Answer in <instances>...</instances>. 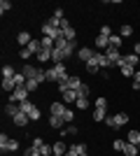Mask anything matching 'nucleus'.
<instances>
[{
	"label": "nucleus",
	"mask_w": 140,
	"mask_h": 156,
	"mask_svg": "<svg viewBox=\"0 0 140 156\" xmlns=\"http://www.w3.org/2000/svg\"><path fill=\"white\" fill-rule=\"evenodd\" d=\"M82 156H89V154H82Z\"/></svg>",
	"instance_id": "nucleus-52"
},
{
	"label": "nucleus",
	"mask_w": 140,
	"mask_h": 156,
	"mask_svg": "<svg viewBox=\"0 0 140 156\" xmlns=\"http://www.w3.org/2000/svg\"><path fill=\"white\" fill-rule=\"evenodd\" d=\"M96 61H98L100 70H107V68H112V65H110V61H107V56H105V54H100V51H96Z\"/></svg>",
	"instance_id": "nucleus-16"
},
{
	"label": "nucleus",
	"mask_w": 140,
	"mask_h": 156,
	"mask_svg": "<svg viewBox=\"0 0 140 156\" xmlns=\"http://www.w3.org/2000/svg\"><path fill=\"white\" fill-rule=\"evenodd\" d=\"M77 133H80V128H77V126H75V124H68L66 128L61 130V137H66V135H77Z\"/></svg>",
	"instance_id": "nucleus-19"
},
{
	"label": "nucleus",
	"mask_w": 140,
	"mask_h": 156,
	"mask_svg": "<svg viewBox=\"0 0 140 156\" xmlns=\"http://www.w3.org/2000/svg\"><path fill=\"white\" fill-rule=\"evenodd\" d=\"M126 142L135 144V147L140 149V130H128V135H126Z\"/></svg>",
	"instance_id": "nucleus-14"
},
{
	"label": "nucleus",
	"mask_w": 140,
	"mask_h": 156,
	"mask_svg": "<svg viewBox=\"0 0 140 156\" xmlns=\"http://www.w3.org/2000/svg\"><path fill=\"white\" fill-rule=\"evenodd\" d=\"M35 58H38V63H47V61H52V51L42 49L40 54H35Z\"/></svg>",
	"instance_id": "nucleus-26"
},
{
	"label": "nucleus",
	"mask_w": 140,
	"mask_h": 156,
	"mask_svg": "<svg viewBox=\"0 0 140 156\" xmlns=\"http://www.w3.org/2000/svg\"><path fill=\"white\" fill-rule=\"evenodd\" d=\"M63 124H66V121H63V117H56V114H49V126H52V128H61Z\"/></svg>",
	"instance_id": "nucleus-21"
},
{
	"label": "nucleus",
	"mask_w": 140,
	"mask_h": 156,
	"mask_svg": "<svg viewBox=\"0 0 140 156\" xmlns=\"http://www.w3.org/2000/svg\"><path fill=\"white\" fill-rule=\"evenodd\" d=\"M16 42H19V44H21V49H23V47H28L31 42H33V37H31V33H26V30H23V33H19V35H16Z\"/></svg>",
	"instance_id": "nucleus-12"
},
{
	"label": "nucleus",
	"mask_w": 140,
	"mask_h": 156,
	"mask_svg": "<svg viewBox=\"0 0 140 156\" xmlns=\"http://www.w3.org/2000/svg\"><path fill=\"white\" fill-rule=\"evenodd\" d=\"M93 56H96V49H91V47H82V49H77V58H80L82 63H89Z\"/></svg>",
	"instance_id": "nucleus-7"
},
{
	"label": "nucleus",
	"mask_w": 140,
	"mask_h": 156,
	"mask_svg": "<svg viewBox=\"0 0 140 156\" xmlns=\"http://www.w3.org/2000/svg\"><path fill=\"white\" fill-rule=\"evenodd\" d=\"M49 112H52V114H56V117H63V114H66L68 112V107H66V103H63V100H54L52 103V107H49Z\"/></svg>",
	"instance_id": "nucleus-8"
},
{
	"label": "nucleus",
	"mask_w": 140,
	"mask_h": 156,
	"mask_svg": "<svg viewBox=\"0 0 140 156\" xmlns=\"http://www.w3.org/2000/svg\"><path fill=\"white\" fill-rule=\"evenodd\" d=\"M26 89H28V93L38 91V89H40V82H38V79H28V82H26Z\"/></svg>",
	"instance_id": "nucleus-33"
},
{
	"label": "nucleus",
	"mask_w": 140,
	"mask_h": 156,
	"mask_svg": "<svg viewBox=\"0 0 140 156\" xmlns=\"http://www.w3.org/2000/svg\"><path fill=\"white\" fill-rule=\"evenodd\" d=\"M14 89H16V84H14V79H2V91L12 93Z\"/></svg>",
	"instance_id": "nucleus-31"
},
{
	"label": "nucleus",
	"mask_w": 140,
	"mask_h": 156,
	"mask_svg": "<svg viewBox=\"0 0 140 156\" xmlns=\"http://www.w3.org/2000/svg\"><path fill=\"white\" fill-rule=\"evenodd\" d=\"M105 56H107V61H110V65H112V68H121V63H124V56H121L119 49H107Z\"/></svg>",
	"instance_id": "nucleus-5"
},
{
	"label": "nucleus",
	"mask_w": 140,
	"mask_h": 156,
	"mask_svg": "<svg viewBox=\"0 0 140 156\" xmlns=\"http://www.w3.org/2000/svg\"><path fill=\"white\" fill-rule=\"evenodd\" d=\"M119 72L124 75V77H133V75H135V68H133V65H126V63H121Z\"/></svg>",
	"instance_id": "nucleus-25"
},
{
	"label": "nucleus",
	"mask_w": 140,
	"mask_h": 156,
	"mask_svg": "<svg viewBox=\"0 0 140 156\" xmlns=\"http://www.w3.org/2000/svg\"><path fill=\"white\" fill-rule=\"evenodd\" d=\"M66 144H63V142H56V144H54V156H66Z\"/></svg>",
	"instance_id": "nucleus-32"
},
{
	"label": "nucleus",
	"mask_w": 140,
	"mask_h": 156,
	"mask_svg": "<svg viewBox=\"0 0 140 156\" xmlns=\"http://www.w3.org/2000/svg\"><path fill=\"white\" fill-rule=\"evenodd\" d=\"M66 47H68V40L63 37V35H61V37H56V40H54V49H61V51H63Z\"/></svg>",
	"instance_id": "nucleus-29"
},
{
	"label": "nucleus",
	"mask_w": 140,
	"mask_h": 156,
	"mask_svg": "<svg viewBox=\"0 0 140 156\" xmlns=\"http://www.w3.org/2000/svg\"><path fill=\"white\" fill-rule=\"evenodd\" d=\"M107 40H110V47H107V49H119V47H121V40H124V37H121V35H114V33H112Z\"/></svg>",
	"instance_id": "nucleus-18"
},
{
	"label": "nucleus",
	"mask_w": 140,
	"mask_h": 156,
	"mask_svg": "<svg viewBox=\"0 0 140 156\" xmlns=\"http://www.w3.org/2000/svg\"><path fill=\"white\" fill-rule=\"evenodd\" d=\"M19 112H21V105L19 103H7L5 105V114H7V117H16Z\"/></svg>",
	"instance_id": "nucleus-11"
},
{
	"label": "nucleus",
	"mask_w": 140,
	"mask_h": 156,
	"mask_svg": "<svg viewBox=\"0 0 140 156\" xmlns=\"http://www.w3.org/2000/svg\"><path fill=\"white\" fill-rule=\"evenodd\" d=\"M52 16H54V19H59V21H63V19H66V16H63V9H61V7H59V9H56V12L52 14Z\"/></svg>",
	"instance_id": "nucleus-49"
},
{
	"label": "nucleus",
	"mask_w": 140,
	"mask_h": 156,
	"mask_svg": "<svg viewBox=\"0 0 140 156\" xmlns=\"http://www.w3.org/2000/svg\"><path fill=\"white\" fill-rule=\"evenodd\" d=\"M31 56H35V54L31 51L28 47H23V49H19V58H23V61H26V58H31Z\"/></svg>",
	"instance_id": "nucleus-40"
},
{
	"label": "nucleus",
	"mask_w": 140,
	"mask_h": 156,
	"mask_svg": "<svg viewBox=\"0 0 140 156\" xmlns=\"http://www.w3.org/2000/svg\"><path fill=\"white\" fill-rule=\"evenodd\" d=\"M66 156H77V154H75V151H70V149H68V151H66Z\"/></svg>",
	"instance_id": "nucleus-51"
},
{
	"label": "nucleus",
	"mask_w": 140,
	"mask_h": 156,
	"mask_svg": "<svg viewBox=\"0 0 140 156\" xmlns=\"http://www.w3.org/2000/svg\"><path fill=\"white\" fill-rule=\"evenodd\" d=\"M14 75H16V70H14V68H12L9 63H5V65H2V79H12Z\"/></svg>",
	"instance_id": "nucleus-20"
},
{
	"label": "nucleus",
	"mask_w": 140,
	"mask_h": 156,
	"mask_svg": "<svg viewBox=\"0 0 140 156\" xmlns=\"http://www.w3.org/2000/svg\"><path fill=\"white\" fill-rule=\"evenodd\" d=\"M124 63H126V65H133V68H138V65H140V56L131 51V54H126V56H124Z\"/></svg>",
	"instance_id": "nucleus-15"
},
{
	"label": "nucleus",
	"mask_w": 140,
	"mask_h": 156,
	"mask_svg": "<svg viewBox=\"0 0 140 156\" xmlns=\"http://www.w3.org/2000/svg\"><path fill=\"white\" fill-rule=\"evenodd\" d=\"M19 149V140H14V137H9V135H0V151L5 154V151H16Z\"/></svg>",
	"instance_id": "nucleus-3"
},
{
	"label": "nucleus",
	"mask_w": 140,
	"mask_h": 156,
	"mask_svg": "<svg viewBox=\"0 0 140 156\" xmlns=\"http://www.w3.org/2000/svg\"><path fill=\"white\" fill-rule=\"evenodd\" d=\"M9 9H12V2H9V0H0V14L9 12Z\"/></svg>",
	"instance_id": "nucleus-42"
},
{
	"label": "nucleus",
	"mask_w": 140,
	"mask_h": 156,
	"mask_svg": "<svg viewBox=\"0 0 140 156\" xmlns=\"http://www.w3.org/2000/svg\"><path fill=\"white\" fill-rule=\"evenodd\" d=\"M12 79H14V84H16V86H26V82H28L23 72H16V75H14Z\"/></svg>",
	"instance_id": "nucleus-30"
},
{
	"label": "nucleus",
	"mask_w": 140,
	"mask_h": 156,
	"mask_svg": "<svg viewBox=\"0 0 140 156\" xmlns=\"http://www.w3.org/2000/svg\"><path fill=\"white\" fill-rule=\"evenodd\" d=\"M42 33H45V37H52V40L61 37V35H63L61 21H59V19H54V16H49V19L42 23Z\"/></svg>",
	"instance_id": "nucleus-1"
},
{
	"label": "nucleus",
	"mask_w": 140,
	"mask_h": 156,
	"mask_svg": "<svg viewBox=\"0 0 140 156\" xmlns=\"http://www.w3.org/2000/svg\"><path fill=\"white\" fill-rule=\"evenodd\" d=\"M133 54H138V56H140V42H135V47H133Z\"/></svg>",
	"instance_id": "nucleus-50"
},
{
	"label": "nucleus",
	"mask_w": 140,
	"mask_h": 156,
	"mask_svg": "<svg viewBox=\"0 0 140 156\" xmlns=\"http://www.w3.org/2000/svg\"><path fill=\"white\" fill-rule=\"evenodd\" d=\"M98 70H100V65H98V61H96V56H93V58L87 63V72H89V75H96Z\"/></svg>",
	"instance_id": "nucleus-23"
},
{
	"label": "nucleus",
	"mask_w": 140,
	"mask_h": 156,
	"mask_svg": "<svg viewBox=\"0 0 140 156\" xmlns=\"http://www.w3.org/2000/svg\"><path fill=\"white\" fill-rule=\"evenodd\" d=\"M133 89H135V91L140 89V72H135V75H133Z\"/></svg>",
	"instance_id": "nucleus-48"
},
{
	"label": "nucleus",
	"mask_w": 140,
	"mask_h": 156,
	"mask_svg": "<svg viewBox=\"0 0 140 156\" xmlns=\"http://www.w3.org/2000/svg\"><path fill=\"white\" fill-rule=\"evenodd\" d=\"M23 100H28V89L26 86H16L9 93V103H23Z\"/></svg>",
	"instance_id": "nucleus-6"
},
{
	"label": "nucleus",
	"mask_w": 140,
	"mask_h": 156,
	"mask_svg": "<svg viewBox=\"0 0 140 156\" xmlns=\"http://www.w3.org/2000/svg\"><path fill=\"white\" fill-rule=\"evenodd\" d=\"M12 121H14V126H19V128H26L28 121H31V117H28L26 112H19L16 117H12Z\"/></svg>",
	"instance_id": "nucleus-9"
},
{
	"label": "nucleus",
	"mask_w": 140,
	"mask_h": 156,
	"mask_svg": "<svg viewBox=\"0 0 140 156\" xmlns=\"http://www.w3.org/2000/svg\"><path fill=\"white\" fill-rule=\"evenodd\" d=\"M70 151H75L77 156H82V154H87V144H84V142H77V144L70 147Z\"/></svg>",
	"instance_id": "nucleus-27"
},
{
	"label": "nucleus",
	"mask_w": 140,
	"mask_h": 156,
	"mask_svg": "<svg viewBox=\"0 0 140 156\" xmlns=\"http://www.w3.org/2000/svg\"><path fill=\"white\" fill-rule=\"evenodd\" d=\"M38 72H40V68H35V65H31V63L23 65V75H26V79H38Z\"/></svg>",
	"instance_id": "nucleus-10"
},
{
	"label": "nucleus",
	"mask_w": 140,
	"mask_h": 156,
	"mask_svg": "<svg viewBox=\"0 0 140 156\" xmlns=\"http://www.w3.org/2000/svg\"><path fill=\"white\" fill-rule=\"evenodd\" d=\"M96 47H98V49H107V47H110V40H107L105 35H98V37H96Z\"/></svg>",
	"instance_id": "nucleus-28"
},
{
	"label": "nucleus",
	"mask_w": 140,
	"mask_h": 156,
	"mask_svg": "<svg viewBox=\"0 0 140 156\" xmlns=\"http://www.w3.org/2000/svg\"><path fill=\"white\" fill-rule=\"evenodd\" d=\"M138 147H135V144H131V142H126V147H124V151H121V154L124 156H138Z\"/></svg>",
	"instance_id": "nucleus-24"
},
{
	"label": "nucleus",
	"mask_w": 140,
	"mask_h": 156,
	"mask_svg": "<svg viewBox=\"0 0 140 156\" xmlns=\"http://www.w3.org/2000/svg\"><path fill=\"white\" fill-rule=\"evenodd\" d=\"M91 119H93V121H105V119H107V107H96Z\"/></svg>",
	"instance_id": "nucleus-13"
},
{
	"label": "nucleus",
	"mask_w": 140,
	"mask_h": 156,
	"mask_svg": "<svg viewBox=\"0 0 140 156\" xmlns=\"http://www.w3.org/2000/svg\"><path fill=\"white\" fill-rule=\"evenodd\" d=\"M63 121H66V124H73V121H75V112L70 110V107H68V112L63 114Z\"/></svg>",
	"instance_id": "nucleus-43"
},
{
	"label": "nucleus",
	"mask_w": 140,
	"mask_h": 156,
	"mask_svg": "<svg viewBox=\"0 0 140 156\" xmlns=\"http://www.w3.org/2000/svg\"><path fill=\"white\" fill-rule=\"evenodd\" d=\"M23 156H42V154H40V149H35L33 144H31V147H26V149H23Z\"/></svg>",
	"instance_id": "nucleus-39"
},
{
	"label": "nucleus",
	"mask_w": 140,
	"mask_h": 156,
	"mask_svg": "<svg viewBox=\"0 0 140 156\" xmlns=\"http://www.w3.org/2000/svg\"><path fill=\"white\" fill-rule=\"evenodd\" d=\"M61 98H63V103H77V91H66V93H61Z\"/></svg>",
	"instance_id": "nucleus-22"
},
{
	"label": "nucleus",
	"mask_w": 140,
	"mask_h": 156,
	"mask_svg": "<svg viewBox=\"0 0 140 156\" xmlns=\"http://www.w3.org/2000/svg\"><path fill=\"white\" fill-rule=\"evenodd\" d=\"M75 105H77L80 110H87V107H89V98H77V103H75Z\"/></svg>",
	"instance_id": "nucleus-44"
},
{
	"label": "nucleus",
	"mask_w": 140,
	"mask_h": 156,
	"mask_svg": "<svg viewBox=\"0 0 140 156\" xmlns=\"http://www.w3.org/2000/svg\"><path fill=\"white\" fill-rule=\"evenodd\" d=\"M98 35H105V37H110V35H112V28L110 26H100V33Z\"/></svg>",
	"instance_id": "nucleus-46"
},
{
	"label": "nucleus",
	"mask_w": 140,
	"mask_h": 156,
	"mask_svg": "<svg viewBox=\"0 0 140 156\" xmlns=\"http://www.w3.org/2000/svg\"><path fill=\"white\" fill-rule=\"evenodd\" d=\"M89 93H91V89H89V84H82L80 89H77V98H89Z\"/></svg>",
	"instance_id": "nucleus-34"
},
{
	"label": "nucleus",
	"mask_w": 140,
	"mask_h": 156,
	"mask_svg": "<svg viewBox=\"0 0 140 156\" xmlns=\"http://www.w3.org/2000/svg\"><path fill=\"white\" fill-rule=\"evenodd\" d=\"M82 84H84V82H82L80 77H75V75H70V77H68V86H70V91H77Z\"/></svg>",
	"instance_id": "nucleus-17"
},
{
	"label": "nucleus",
	"mask_w": 140,
	"mask_h": 156,
	"mask_svg": "<svg viewBox=\"0 0 140 156\" xmlns=\"http://www.w3.org/2000/svg\"><path fill=\"white\" fill-rule=\"evenodd\" d=\"M42 49H47V51H54V40L52 37H42Z\"/></svg>",
	"instance_id": "nucleus-36"
},
{
	"label": "nucleus",
	"mask_w": 140,
	"mask_h": 156,
	"mask_svg": "<svg viewBox=\"0 0 140 156\" xmlns=\"http://www.w3.org/2000/svg\"><path fill=\"white\" fill-rule=\"evenodd\" d=\"M59 91H61V93L70 91V86H68V79H61V82H59Z\"/></svg>",
	"instance_id": "nucleus-45"
},
{
	"label": "nucleus",
	"mask_w": 140,
	"mask_h": 156,
	"mask_svg": "<svg viewBox=\"0 0 140 156\" xmlns=\"http://www.w3.org/2000/svg\"><path fill=\"white\" fill-rule=\"evenodd\" d=\"M105 124L110 126V128H121V126L128 124V114L126 112H117V114H112V117L105 119Z\"/></svg>",
	"instance_id": "nucleus-2"
},
{
	"label": "nucleus",
	"mask_w": 140,
	"mask_h": 156,
	"mask_svg": "<svg viewBox=\"0 0 140 156\" xmlns=\"http://www.w3.org/2000/svg\"><path fill=\"white\" fill-rule=\"evenodd\" d=\"M93 103H96V107H107V98H103V96H100L98 100H93Z\"/></svg>",
	"instance_id": "nucleus-47"
},
{
	"label": "nucleus",
	"mask_w": 140,
	"mask_h": 156,
	"mask_svg": "<svg viewBox=\"0 0 140 156\" xmlns=\"http://www.w3.org/2000/svg\"><path fill=\"white\" fill-rule=\"evenodd\" d=\"M33 147L40 149L42 156H54V144H47L42 137H33Z\"/></svg>",
	"instance_id": "nucleus-4"
},
{
	"label": "nucleus",
	"mask_w": 140,
	"mask_h": 156,
	"mask_svg": "<svg viewBox=\"0 0 140 156\" xmlns=\"http://www.w3.org/2000/svg\"><path fill=\"white\" fill-rule=\"evenodd\" d=\"M119 35H121V37H128V35H133V26H128V23H124V26L119 28Z\"/></svg>",
	"instance_id": "nucleus-35"
},
{
	"label": "nucleus",
	"mask_w": 140,
	"mask_h": 156,
	"mask_svg": "<svg viewBox=\"0 0 140 156\" xmlns=\"http://www.w3.org/2000/svg\"><path fill=\"white\" fill-rule=\"evenodd\" d=\"M28 117H31V121H38V119H40V117H42V112H40V107H38V105H35L33 110L28 112Z\"/></svg>",
	"instance_id": "nucleus-37"
},
{
	"label": "nucleus",
	"mask_w": 140,
	"mask_h": 156,
	"mask_svg": "<svg viewBox=\"0 0 140 156\" xmlns=\"http://www.w3.org/2000/svg\"><path fill=\"white\" fill-rule=\"evenodd\" d=\"M19 105H21V112H26V114H28V112H31V110L35 107V103H33V100H23V103H19Z\"/></svg>",
	"instance_id": "nucleus-38"
},
{
	"label": "nucleus",
	"mask_w": 140,
	"mask_h": 156,
	"mask_svg": "<svg viewBox=\"0 0 140 156\" xmlns=\"http://www.w3.org/2000/svg\"><path fill=\"white\" fill-rule=\"evenodd\" d=\"M124 147H126V140H114V142H112L114 151H124Z\"/></svg>",
	"instance_id": "nucleus-41"
}]
</instances>
